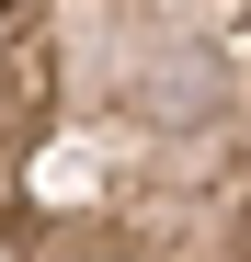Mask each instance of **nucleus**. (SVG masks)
Instances as JSON below:
<instances>
[{"instance_id": "obj_1", "label": "nucleus", "mask_w": 251, "mask_h": 262, "mask_svg": "<svg viewBox=\"0 0 251 262\" xmlns=\"http://www.w3.org/2000/svg\"><path fill=\"white\" fill-rule=\"evenodd\" d=\"M0 262H251V0H0Z\"/></svg>"}]
</instances>
